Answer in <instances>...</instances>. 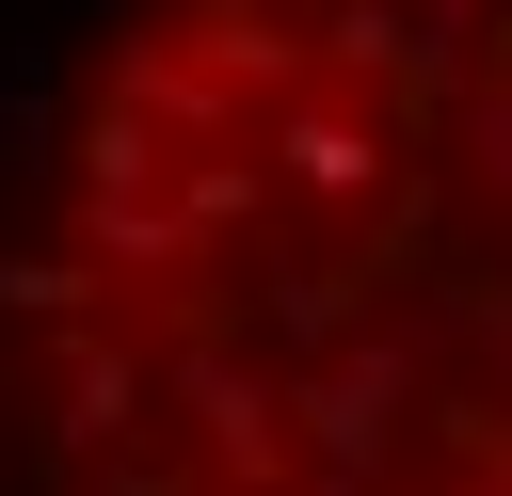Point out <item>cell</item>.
Listing matches in <instances>:
<instances>
[{"mask_svg":"<svg viewBox=\"0 0 512 496\" xmlns=\"http://www.w3.org/2000/svg\"><path fill=\"white\" fill-rule=\"evenodd\" d=\"M0 496H512V0H112L0 224Z\"/></svg>","mask_w":512,"mask_h":496,"instance_id":"6da1fadb","label":"cell"}]
</instances>
